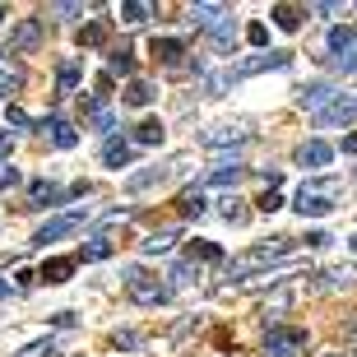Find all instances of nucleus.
<instances>
[{
  "label": "nucleus",
  "instance_id": "1",
  "mask_svg": "<svg viewBox=\"0 0 357 357\" xmlns=\"http://www.w3.org/2000/svg\"><path fill=\"white\" fill-rule=\"evenodd\" d=\"M339 176H306L302 185H297V199H292V209L302 213V218H325V213H334L339 204Z\"/></svg>",
  "mask_w": 357,
  "mask_h": 357
},
{
  "label": "nucleus",
  "instance_id": "2",
  "mask_svg": "<svg viewBox=\"0 0 357 357\" xmlns=\"http://www.w3.org/2000/svg\"><path fill=\"white\" fill-rule=\"evenodd\" d=\"M292 246H297L292 237H269L265 246H251V251H241L237 260H227V278H246V274H255V269L269 274V265H278L283 255H292Z\"/></svg>",
  "mask_w": 357,
  "mask_h": 357
},
{
  "label": "nucleus",
  "instance_id": "3",
  "mask_svg": "<svg viewBox=\"0 0 357 357\" xmlns=\"http://www.w3.org/2000/svg\"><path fill=\"white\" fill-rule=\"evenodd\" d=\"M288 66V52H260V56H251V61H241V66H232V70H223V75H209L204 79V89L218 98V93L227 89V84H237V79H246V75H260V70H283Z\"/></svg>",
  "mask_w": 357,
  "mask_h": 357
},
{
  "label": "nucleus",
  "instance_id": "4",
  "mask_svg": "<svg viewBox=\"0 0 357 357\" xmlns=\"http://www.w3.org/2000/svg\"><path fill=\"white\" fill-rule=\"evenodd\" d=\"M311 348V334L302 325H269L265 330V357H302Z\"/></svg>",
  "mask_w": 357,
  "mask_h": 357
},
{
  "label": "nucleus",
  "instance_id": "5",
  "mask_svg": "<svg viewBox=\"0 0 357 357\" xmlns=\"http://www.w3.org/2000/svg\"><path fill=\"white\" fill-rule=\"evenodd\" d=\"M126 297L139 302V306H162L167 297H172V288L158 283L153 274H144V269H126Z\"/></svg>",
  "mask_w": 357,
  "mask_h": 357
},
{
  "label": "nucleus",
  "instance_id": "6",
  "mask_svg": "<svg viewBox=\"0 0 357 357\" xmlns=\"http://www.w3.org/2000/svg\"><path fill=\"white\" fill-rule=\"evenodd\" d=\"M79 227H84V213H61V218H52V223H42L38 232H33V246H47V241L75 237Z\"/></svg>",
  "mask_w": 357,
  "mask_h": 357
},
{
  "label": "nucleus",
  "instance_id": "7",
  "mask_svg": "<svg viewBox=\"0 0 357 357\" xmlns=\"http://www.w3.org/2000/svg\"><path fill=\"white\" fill-rule=\"evenodd\" d=\"M10 47L14 52H38L42 47V19H19L10 28Z\"/></svg>",
  "mask_w": 357,
  "mask_h": 357
},
{
  "label": "nucleus",
  "instance_id": "8",
  "mask_svg": "<svg viewBox=\"0 0 357 357\" xmlns=\"http://www.w3.org/2000/svg\"><path fill=\"white\" fill-rule=\"evenodd\" d=\"M172 172H181V162H172V167H149V172H130L126 176V190H130V195H144V190L162 185Z\"/></svg>",
  "mask_w": 357,
  "mask_h": 357
},
{
  "label": "nucleus",
  "instance_id": "9",
  "mask_svg": "<svg viewBox=\"0 0 357 357\" xmlns=\"http://www.w3.org/2000/svg\"><path fill=\"white\" fill-rule=\"evenodd\" d=\"M209 149H223V144H246L251 139V130H246V121H237V126H213V130L199 135Z\"/></svg>",
  "mask_w": 357,
  "mask_h": 357
},
{
  "label": "nucleus",
  "instance_id": "10",
  "mask_svg": "<svg viewBox=\"0 0 357 357\" xmlns=\"http://www.w3.org/2000/svg\"><path fill=\"white\" fill-rule=\"evenodd\" d=\"M24 79H28V70L19 66L5 47H0V93H19V89H24Z\"/></svg>",
  "mask_w": 357,
  "mask_h": 357
},
{
  "label": "nucleus",
  "instance_id": "11",
  "mask_svg": "<svg viewBox=\"0 0 357 357\" xmlns=\"http://www.w3.org/2000/svg\"><path fill=\"white\" fill-rule=\"evenodd\" d=\"M297 162H302V167H330L334 162V144H325V139H306V144L297 149Z\"/></svg>",
  "mask_w": 357,
  "mask_h": 357
},
{
  "label": "nucleus",
  "instance_id": "12",
  "mask_svg": "<svg viewBox=\"0 0 357 357\" xmlns=\"http://www.w3.org/2000/svg\"><path fill=\"white\" fill-rule=\"evenodd\" d=\"M353 283H357V269L353 265H330L325 274H320L316 292H339V288H353Z\"/></svg>",
  "mask_w": 357,
  "mask_h": 357
},
{
  "label": "nucleus",
  "instance_id": "13",
  "mask_svg": "<svg viewBox=\"0 0 357 357\" xmlns=\"http://www.w3.org/2000/svg\"><path fill=\"white\" fill-rule=\"evenodd\" d=\"M334 102H339V93H334L330 84H311V89H302V107H306V112H316V116H320V112H330Z\"/></svg>",
  "mask_w": 357,
  "mask_h": 357
},
{
  "label": "nucleus",
  "instance_id": "14",
  "mask_svg": "<svg viewBox=\"0 0 357 357\" xmlns=\"http://www.w3.org/2000/svg\"><path fill=\"white\" fill-rule=\"evenodd\" d=\"M353 121H357V98H339L330 112L316 116V126H353Z\"/></svg>",
  "mask_w": 357,
  "mask_h": 357
},
{
  "label": "nucleus",
  "instance_id": "15",
  "mask_svg": "<svg viewBox=\"0 0 357 357\" xmlns=\"http://www.w3.org/2000/svg\"><path fill=\"white\" fill-rule=\"evenodd\" d=\"M38 126H42V130H52L56 149H75V144H79V130H75V126H66V121L56 116V112H52L47 121H38Z\"/></svg>",
  "mask_w": 357,
  "mask_h": 357
},
{
  "label": "nucleus",
  "instance_id": "16",
  "mask_svg": "<svg viewBox=\"0 0 357 357\" xmlns=\"http://www.w3.org/2000/svg\"><path fill=\"white\" fill-rule=\"evenodd\" d=\"M190 24H199L204 33H213L218 24H227V10L223 5H195V10H190Z\"/></svg>",
  "mask_w": 357,
  "mask_h": 357
},
{
  "label": "nucleus",
  "instance_id": "17",
  "mask_svg": "<svg viewBox=\"0 0 357 357\" xmlns=\"http://www.w3.org/2000/svg\"><path fill=\"white\" fill-rule=\"evenodd\" d=\"M269 19H274L283 33H297V28H302V19H306V10H302V5H274V10H269Z\"/></svg>",
  "mask_w": 357,
  "mask_h": 357
},
{
  "label": "nucleus",
  "instance_id": "18",
  "mask_svg": "<svg viewBox=\"0 0 357 357\" xmlns=\"http://www.w3.org/2000/svg\"><path fill=\"white\" fill-rule=\"evenodd\" d=\"M153 98H158V89L144 84V79H130V84H126V93H121V102H126V107H149Z\"/></svg>",
  "mask_w": 357,
  "mask_h": 357
},
{
  "label": "nucleus",
  "instance_id": "19",
  "mask_svg": "<svg viewBox=\"0 0 357 357\" xmlns=\"http://www.w3.org/2000/svg\"><path fill=\"white\" fill-rule=\"evenodd\" d=\"M149 52L158 56L162 66H176V61L185 56V42L181 38H153V47H149Z\"/></svg>",
  "mask_w": 357,
  "mask_h": 357
},
{
  "label": "nucleus",
  "instance_id": "20",
  "mask_svg": "<svg viewBox=\"0 0 357 357\" xmlns=\"http://www.w3.org/2000/svg\"><path fill=\"white\" fill-rule=\"evenodd\" d=\"M176 237H181L176 227H162V232H149L139 246H144V255H162V251H172V246H176Z\"/></svg>",
  "mask_w": 357,
  "mask_h": 357
},
{
  "label": "nucleus",
  "instance_id": "21",
  "mask_svg": "<svg viewBox=\"0 0 357 357\" xmlns=\"http://www.w3.org/2000/svg\"><path fill=\"white\" fill-rule=\"evenodd\" d=\"M70 274H75V260H70V255H52V260L42 265L38 278H47V283H66Z\"/></svg>",
  "mask_w": 357,
  "mask_h": 357
},
{
  "label": "nucleus",
  "instance_id": "22",
  "mask_svg": "<svg viewBox=\"0 0 357 357\" xmlns=\"http://www.w3.org/2000/svg\"><path fill=\"white\" fill-rule=\"evenodd\" d=\"M126 162H130V144H126V139H107L102 144V167H126Z\"/></svg>",
  "mask_w": 357,
  "mask_h": 357
},
{
  "label": "nucleus",
  "instance_id": "23",
  "mask_svg": "<svg viewBox=\"0 0 357 357\" xmlns=\"http://www.w3.org/2000/svg\"><path fill=\"white\" fill-rule=\"evenodd\" d=\"M79 79H84L79 61H61V70H56V89H61V93H75V89H79Z\"/></svg>",
  "mask_w": 357,
  "mask_h": 357
},
{
  "label": "nucleus",
  "instance_id": "24",
  "mask_svg": "<svg viewBox=\"0 0 357 357\" xmlns=\"http://www.w3.org/2000/svg\"><path fill=\"white\" fill-rule=\"evenodd\" d=\"M28 199H33V209H38V204H56V199H66V190L52 185V181H33V185H28Z\"/></svg>",
  "mask_w": 357,
  "mask_h": 357
},
{
  "label": "nucleus",
  "instance_id": "25",
  "mask_svg": "<svg viewBox=\"0 0 357 357\" xmlns=\"http://www.w3.org/2000/svg\"><path fill=\"white\" fill-rule=\"evenodd\" d=\"M135 144H162V121L158 116H149V121H139V126H135Z\"/></svg>",
  "mask_w": 357,
  "mask_h": 357
},
{
  "label": "nucleus",
  "instance_id": "26",
  "mask_svg": "<svg viewBox=\"0 0 357 357\" xmlns=\"http://www.w3.org/2000/svg\"><path fill=\"white\" fill-rule=\"evenodd\" d=\"M218 213H223V218H227L232 227H241L246 218H251V213H246V199H237V195H227L223 204H218Z\"/></svg>",
  "mask_w": 357,
  "mask_h": 357
},
{
  "label": "nucleus",
  "instance_id": "27",
  "mask_svg": "<svg viewBox=\"0 0 357 357\" xmlns=\"http://www.w3.org/2000/svg\"><path fill=\"white\" fill-rule=\"evenodd\" d=\"M102 42H107V19H93L79 28V47H102Z\"/></svg>",
  "mask_w": 357,
  "mask_h": 357
},
{
  "label": "nucleus",
  "instance_id": "28",
  "mask_svg": "<svg viewBox=\"0 0 357 357\" xmlns=\"http://www.w3.org/2000/svg\"><path fill=\"white\" fill-rule=\"evenodd\" d=\"M149 14H153L149 5H139V0H126V5H121V24H126V28H139Z\"/></svg>",
  "mask_w": 357,
  "mask_h": 357
},
{
  "label": "nucleus",
  "instance_id": "29",
  "mask_svg": "<svg viewBox=\"0 0 357 357\" xmlns=\"http://www.w3.org/2000/svg\"><path fill=\"white\" fill-rule=\"evenodd\" d=\"M241 176H246V167H241V162H237V167H213V172H209V185H232V190H237Z\"/></svg>",
  "mask_w": 357,
  "mask_h": 357
},
{
  "label": "nucleus",
  "instance_id": "30",
  "mask_svg": "<svg viewBox=\"0 0 357 357\" xmlns=\"http://www.w3.org/2000/svg\"><path fill=\"white\" fill-rule=\"evenodd\" d=\"M209 42L218 47V52H227V47H237V24H232V19H227V24H218V28L209 33Z\"/></svg>",
  "mask_w": 357,
  "mask_h": 357
},
{
  "label": "nucleus",
  "instance_id": "31",
  "mask_svg": "<svg viewBox=\"0 0 357 357\" xmlns=\"http://www.w3.org/2000/svg\"><path fill=\"white\" fill-rule=\"evenodd\" d=\"M292 297H297V292H292V288H283V283H278V292H274V297H269V302H265V316H283V311H288V306H292Z\"/></svg>",
  "mask_w": 357,
  "mask_h": 357
},
{
  "label": "nucleus",
  "instance_id": "32",
  "mask_svg": "<svg viewBox=\"0 0 357 357\" xmlns=\"http://www.w3.org/2000/svg\"><path fill=\"white\" fill-rule=\"evenodd\" d=\"M52 353H56V339L47 334V339H33V344H24L14 357H52Z\"/></svg>",
  "mask_w": 357,
  "mask_h": 357
},
{
  "label": "nucleus",
  "instance_id": "33",
  "mask_svg": "<svg viewBox=\"0 0 357 357\" xmlns=\"http://www.w3.org/2000/svg\"><path fill=\"white\" fill-rule=\"evenodd\" d=\"M107 75H135V56L121 47V52H112V61H107Z\"/></svg>",
  "mask_w": 357,
  "mask_h": 357
},
{
  "label": "nucleus",
  "instance_id": "34",
  "mask_svg": "<svg viewBox=\"0 0 357 357\" xmlns=\"http://www.w3.org/2000/svg\"><path fill=\"white\" fill-rule=\"evenodd\" d=\"M353 42H357V33L353 28H330V52H353Z\"/></svg>",
  "mask_w": 357,
  "mask_h": 357
},
{
  "label": "nucleus",
  "instance_id": "35",
  "mask_svg": "<svg viewBox=\"0 0 357 357\" xmlns=\"http://www.w3.org/2000/svg\"><path fill=\"white\" fill-rule=\"evenodd\" d=\"M204 209H209V199L199 195V190H185V195H181V213H185V218H199Z\"/></svg>",
  "mask_w": 357,
  "mask_h": 357
},
{
  "label": "nucleus",
  "instance_id": "36",
  "mask_svg": "<svg viewBox=\"0 0 357 357\" xmlns=\"http://www.w3.org/2000/svg\"><path fill=\"white\" fill-rule=\"evenodd\" d=\"M195 260H223V251H218V241H195V246H190V265H195Z\"/></svg>",
  "mask_w": 357,
  "mask_h": 357
},
{
  "label": "nucleus",
  "instance_id": "37",
  "mask_svg": "<svg viewBox=\"0 0 357 357\" xmlns=\"http://www.w3.org/2000/svg\"><path fill=\"white\" fill-rule=\"evenodd\" d=\"M195 278H199V269L190 265V260H181V265L172 269V288H190V283H195Z\"/></svg>",
  "mask_w": 357,
  "mask_h": 357
},
{
  "label": "nucleus",
  "instance_id": "38",
  "mask_svg": "<svg viewBox=\"0 0 357 357\" xmlns=\"http://www.w3.org/2000/svg\"><path fill=\"white\" fill-rule=\"evenodd\" d=\"M107 255H112V246H107L102 237H93L89 246H84V260H107Z\"/></svg>",
  "mask_w": 357,
  "mask_h": 357
},
{
  "label": "nucleus",
  "instance_id": "39",
  "mask_svg": "<svg viewBox=\"0 0 357 357\" xmlns=\"http://www.w3.org/2000/svg\"><path fill=\"white\" fill-rule=\"evenodd\" d=\"M246 42H251V47H265V42H269V28L260 24V19H255V24H246Z\"/></svg>",
  "mask_w": 357,
  "mask_h": 357
},
{
  "label": "nucleus",
  "instance_id": "40",
  "mask_svg": "<svg viewBox=\"0 0 357 357\" xmlns=\"http://www.w3.org/2000/svg\"><path fill=\"white\" fill-rule=\"evenodd\" d=\"M255 204H260V213H274V209H283V195H278V190H265Z\"/></svg>",
  "mask_w": 357,
  "mask_h": 357
},
{
  "label": "nucleus",
  "instance_id": "41",
  "mask_svg": "<svg viewBox=\"0 0 357 357\" xmlns=\"http://www.w3.org/2000/svg\"><path fill=\"white\" fill-rule=\"evenodd\" d=\"M112 344H116V348H139V334H135V330H116V334H112Z\"/></svg>",
  "mask_w": 357,
  "mask_h": 357
},
{
  "label": "nucleus",
  "instance_id": "42",
  "mask_svg": "<svg viewBox=\"0 0 357 357\" xmlns=\"http://www.w3.org/2000/svg\"><path fill=\"white\" fill-rule=\"evenodd\" d=\"M10 126H19V130H28V126H38V121L28 116V112H19V107H10Z\"/></svg>",
  "mask_w": 357,
  "mask_h": 357
},
{
  "label": "nucleus",
  "instance_id": "43",
  "mask_svg": "<svg viewBox=\"0 0 357 357\" xmlns=\"http://www.w3.org/2000/svg\"><path fill=\"white\" fill-rule=\"evenodd\" d=\"M330 232H306V246H311V251H320V246H330Z\"/></svg>",
  "mask_w": 357,
  "mask_h": 357
},
{
  "label": "nucleus",
  "instance_id": "44",
  "mask_svg": "<svg viewBox=\"0 0 357 357\" xmlns=\"http://www.w3.org/2000/svg\"><path fill=\"white\" fill-rule=\"evenodd\" d=\"M334 66H339V70H348V75H353V70H357V52H348V56H334Z\"/></svg>",
  "mask_w": 357,
  "mask_h": 357
},
{
  "label": "nucleus",
  "instance_id": "45",
  "mask_svg": "<svg viewBox=\"0 0 357 357\" xmlns=\"http://www.w3.org/2000/svg\"><path fill=\"white\" fill-rule=\"evenodd\" d=\"M5 185H19V172H14V167H0V190H5Z\"/></svg>",
  "mask_w": 357,
  "mask_h": 357
},
{
  "label": "nucleus",
  "instance_id": "46",
  "mask_svg": "<svg viewBox=\"0 0 357 357\" xmlns=\"http://www.w3.org/2000/svg\"><path fill=\"white\" fill-rule=\"evenodd\" d=\"M10 149H14V139H10V135H0V167H5V158H10Z\"/></svg>",
  "mask_w": 357,
  "mask_h": 357
},
{
  "label": "nucleus",
  "instance_id": "47",
  "mask_svg": "<svg viewBox=\"0 0 357 357\" xmlns=\"http://www.w3.org/2000/svg\"><path fill=\"white\" fill-rule=\"evenodd\" d=\"M344 153H357V130H353V135H344Z\"/></svg>",
  "mask_w": 357,
  "mask_h": 357
},
{
  "label": "nucleus",
  "instance_id": "48",
  "mask_svg": "<svg viewBox=\"0 0 357 357\" xmlns=\"http://www.w3.org/2000/svg\"><path fill=\"white\" fill-rule=\"evenodd\" d=\"M348 246H353V255H357V232H353V237H348Z\"/></svg>",
  "mask_w": 357,
  "mask_h": 357
},
{
  "label": "nucleus",
  "instance_id": "49",
  "mask_svg": "<svg viewBox=\"0 0 357 357\" xmlns=\"http://www.w3.org/2000/svg\"><path fill=\"white\" fill-rule=\"evenodd\" d=\"M5 292H10V283H5V278H0V297H5Z\"/></svg>",
  "mask_w": 357,
  "mask_h": 357
},
{
  "label": "nucleus",
  "instance_id": "50",
  "mask_svg": "<svg viewBox=\"0 0 357 357\" xmlns=\"http://www.w3.org/2000/svg\"><path fill=\"white\" fill-rule=\"evenodd\" d=\"M348 334H353V339H357V320H353V325H348Z\"/></svg>",
  "mask_w": 357,
  "mask_h": 357
},
{
  "label": "nucleus",
  "instance_id": "51",
  "mask_svg": "<svg viewBox=\"0 0 357 357\" xmlns=\"http://www.w3.org/2000/svg\"><path fill=\"white\" fill-rule=\"evenodd\" d=\"M5 14H10V10H5V5H0V24H5Z\"/></svg>",
  "mask_w": 357,
  "mask_h": 357
}]
</instances>
